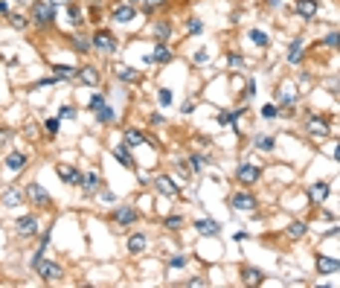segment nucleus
Segmentation results:
<instances>
[{"label": "nucleus", "mask_w": 340, "mask_h": 288, "mask_svg": "<svg viewBox=\"0 0 340 288\" xmlns=\"http://www.w3.org/2000/svg\"><path fill=\"white\" fill-rule=\"evenodd\" d=\"M206 163H209V157H204V154H192V157H189V169L195 172V175H201Z\"/></svg>", "instance_id": "35"}, {"label": "nucleus", "mask_w": 340, "mask_h": 288, "mask_svg": "<svg viewBox=\"0 0 340 288\" xmlns=\"http://www.w3.org/2000/svg\"><path fill=\"white\" fill-rule=\"evenodd\" d=\"M70 44H73V50L76 52H82V55H87V52L93 50V44H90V38H87V35H73V38H70Z\"/></svg>", "instance_id": "27"}, {"label": "nucleus", "mask_w": 340, "mask_h": 288, "mask_svg": "<svg viewBox=\"0 0 340 288\" xmlns=\"http://www.w3.org/2000/svg\"><path fill=\"white\" fill-rule=\"evenodd\" d=\"M111 20H117V23H131V20H137V6H131V3L114 6V9H111Z\"/></svg>", "instance_id": "11"}, {"label": "nucleus", "mask_w": 340, "mask_h": 288, "mask_svg": "<svg viewBox=\"0 0 340 288\" xmlns=\"http://www.w3.org/2000/svg\"><path fill=\"white\" fill-rule=\"evenodd\" d=\"M105 105V93L99 90V93H93L90 99H87V111H96V108H102Z\"/></svg>", "instance_id": "42"}, {"label": "nucleus", "mask_w": 340, "mask_h": 288, "mask_svg": "<svg viewBox=\"0 0 340 288\" xmlns=\"http://www.w3.org/2000/svg\"><path fill=\"white\" fill-rule=\"evenodd\" d=\"M250 41H253L256 47H268V35L262 32V29H250Z\"/></svg>", "instance_id": "41"}, {"label": "nucleus", "mask_w": 340, "mask_h": 288, "mask_svg": "<svg viewBox=\"0 0 340 288\" xmlns=\"http://www.w3.org/2000/svg\"><path fill=\"white\" fill-rule=\"evenodd\" d=\"M26 163H29V157H26L23 152H12L9 157H6V169L9 172H23Z\"/></svg>", "instance_id": "20"}, {"label": "nucleus", "mask_w": 340, "mask_h": 288, "mask_svg": "<svg viewBox=\"0 0 340 288\" xmlns=\"http://www.w3.org/2000/svg\"><path fill=\"white\" fill-rule=\"evenodd\" d=\"M50 3H52V6H67L70 0H50Z\"/></svg>", "instance_id": "58"}, {"label": "nucleus", "mask_w": 340, "mask_h": 288, "mask_svg": "<svg viewBox=\"0 0 340 288\" xmlns=\"http://www.w3.org/2000/svg\"><path fill=\"white\" fill-rule=\"evenodd\" d=\"M253 146L259 149V152H273V149H276V137L273 134H256Z\"/></svg>", "instance_id": "26"}, {"label": "nucleus", "mask_w": 340, "mask_h": 288, "mask_svg": "<svg viewBox=\"0 0 340 288\" xmlns=\"http://www.w3.org/2000/svg\"><path fill=\"white\" fill-rule=\"evenodd\" d=\"M326 47H329V50H338V32H335V29L326 35Z\"/></svg>", "instance_id": "51"}, {"label": "nucleus", "mask_w": 340, "mask_h": 288, "mask_svg": "<svg viewBox=\"0 0 340 288\" xmlns=\"http://www.w3.org/2000/svg\"><path fill=\"white\" fill-rule=\"evenodd\" d=\"M93 114H96V122H99V125H114V122H117V111H114L108 102H105L102 108H96Z\"/></svg>", "instance_id": "23"}, {"label": "nucleus", "mask_w": 340, "mask_h": 288, "mask_svg": "<svg viewBox=\"0 0 340 288\" xmlns=\"http://www.w3.org/2000/svg\"><path fill=\"white\" fill-rule=\"evenodd\" d=\"M55 175H58L67 187H79V184H82V172L76 169V166H70V163H58V166H55Z\"/></svg>", "instance_id": "10"}, {"label": "nucleus", "mask_w": 340, "mask_h": 288, "mask_svg": "<svg viewBox=\"0 0 340 288\" xmlns=\"http://www.w3.org/2000/svg\"><path fill=\"white\" fill-rule=\"evenodd\" d=\"M67 15H70V23H73V26H82V23H85V15H82V9H79L76 3H67Z\"/></svg>", "instance_id": "36"}, {"label": "nucleus", "mask_w": 340, "mask_h": 288, "mask_svg": "<svg viewBox=\"0 0 340 288\" xmlns=\"http://www.w3.org/2000/svg\"><path fill=\"white\" fill-rule=\"evenodd\" d=\"M279 117V105H265V108H262V119H276Z\"/></svg>", "instance_id": "47"}, {"label": "nucleus", "mask_w": 340, "mask_h": 288, "mask_svg": "<svg viewBox=\"0 0 340 288\" xmlns=\"http://www.w3.org/2000/svg\"><path fill=\"white\" fill-rule=\"evenodd\" d=\"M58 119H76V108L73 105H61L58 108Z\"/></svg>", "instance_id": "48"}, {"label": "nucleus", "mask_w": 340, "mask_h": 288, "mask_svg": "<svg viewBox=\"0 0 340 288\" xmlns=\"http://www.w3.org/2000/svg\"><path fill=\"white\" fill-rule=\"evenodd\" d=\"M256 96V79H247V85H244V93H241V102H250Z\"/></svg>", "instance_id": "43"}, {"label": "nucleus", "mask_w": 340, "mask_h": 288, "mask_svg": "<svg viewBox=\"0 0 340 288\" xmlns=\"http://www.w3.org/2000/svg\"><path fill=\"white\" fill-rule=\"evenodd\" d=\"M308 233V227H306V221H294V224H288V239H303Z\"/></svg>", "instance_id": "34"}, {"label": "nucleus", "mask_w": 340, "mask_h": 288, "mask_svg": "<svg viewBox=\"0 0 340 288\" xmlns=\"http://www.w3.org/2000/svg\"><path fill=\"white\" fill-rule=\"evenodd\" d=\"M26 198L35 204V207H41V210H52V198H50V192L41 187V184H26Z\"/></svg>", "instance_id": "8"}, {"label": "nucleus", "mask_w": 340, "mask_h": 288, "mask_svg": "<svg viewBox=\"0 0 340 288\" xmlns=\"http://www.w3.org/2000/svg\"><path fill=\"white\" fill-rule=\"evenodd\" d=\"M186 32L189 35H201V32H204V20H201V17H189V20H186Z\"/></svg>", "instance_id": "37"}, {"label": "nucleus", "mask_w": 340, "mask_h": 288, "mask_svg": "<svg viewBox=\"0 0 340 288\" xmlns=\"http://www.w3.org/2000/svg\"><path fill=\"white\" fill-rule=\"evenodd\" d=\"M29 20H32L38 29H50L52 20H55V6L50 0H32V12H29Z\"/></svg>", "instance_id": "1"}, {"label": "nucleus", "mask_w": 340, "mask_h": 288, "mask_svg": "<svg viewBox=\"0 0 340 288\" xmlns=\"http://www.w3.org/2000/svg\"><path fill=\"white\" fill-rule=\"evenodd\" d=\"M236 181H238L244 189H250V187H256V184L262 181V169H259V166H253V163H241V166L236 169Z\"/></svg>", "instance_id": "4"}, {"label": "nucleus", "mask_w": 340, "mask_h": 288, "mask_svg": "<svg viewBox=\"0 0 340 288\" xmlns=\"http://www.w3.org/2000/svg\"><path fill=\"white\" fill-rule=\"evenodd\" d=\"M314 3H320V0H314Z\"/></svg>", "instance_id": "61"}, {"label": "nucleus", "mask_w": 340, "mask_h": 288, "mask_svg": "<svg viewBox=\"0 0 340 288\" xmlns=\"http://www.w3.org/2000/svg\"><path fill=\"white\" fill-rule=\"evenodd\" d=\"M76 79H79V82H85V85H90V87H96L102 76H99V70H96V67H79Z\"/></svg>", "instance_id": "22"}, {"label": "nucleus", "mask_w": 340, "mask_h": 288, "mask_svg": "<svg viewBox=\"0 0 340 288\" xmlns=\"http://www.w3.org/2000/svg\"><path fill=\"white\" fill-rule=\"evenodd\" d=\"M0 15H9V6L6 3H0Z\"/></svg>", "instance_id": "59"}, {"label": "nucleus", "mask_w": 340, "mask_h": 288, "mask_svg": "<svg viewBox=\"0 0 340 288\" xmlns=\"http://www.w3.org/2000/svg\"><path fill=\"white\" fill-rule=\"evenodd\" d=\"M180 224H183V216H169V219L163 221V227H166V230H177Z\"/></svg>", "instance_id": "49"}, {"label": "nucleus", "mask_w": 340, "mask_h": 288, "mask_svg": "<svg viewBox=\"0 0 340 288\" xmlns=\"http://www.w3.org/2000/svg\"><path fill=\"white\" fill-rule=\"evenodd\" d=\"M195 230L201 233V236H218V230H221V224L212 219H198L195 221Z\"/></svg>", "instance_id": "21"}, {"label": "nucleus", "mask_w": 340, "mask_h": 288, "mask_svg": "<svg viewBox=\"0 0 340 288\" xmlns=\"http://www.w3.org/2000/svg\"><path fill=\"white\" fill-rule=\"evenodd\" d=\"M303 55H306V44H303V38H294L288 44V52H285V58H288L291 67H297L300 61H303Z\"/></svg>", "instance_id": "15"}, {"label": "nucleus", "mask_w": 340, "mask_h": 288, "mask_svg": "<svg viewBox=\"0 0 340 288\" xmlns=\"http://www.w3.org/2000/svg\"><path fill=\"white\" fill-rule=\"evenodd\" d=\"M218 125H236V119H238V111H221L218 114Z\"/></svg>", "instance_id": "38"}, {"label": "nucleus", "mask_w": 340, "mask_h": 288, "mask_svg": "<svg viewBox=\"0 0 340 288\" xmlns=\"http://www.w3.org/2000/svg\"><path fill=\"white\" fill-rule=\"evenodd\" d=\"M79 189H82L85 195H96V192L102 189V175H99V172H87V175H82Z\"/></svg>", "instance_id": "12"}, {"label": "nucleus", "mask_w": 340, "mask_h": 288, "mask_svg": "<svg viewBox=\"0 0 340 288\" xmlns=\"http://www.w3.org/2000/svg\"><path fill=\"white\" fill-rule=\"evenodd\" d=\"M152 122H154V125H163V122H166V117H163V114H152Z\"/></svg>", "instance_id": "54"}, {"label": "nucleus", "mask_w": 340, "mask_h": 288, "mask_svg": "<svg viewBox=\"0 0 340 288\" xmlns=\"http://www.w3.org/2000/svg\"><path fill=\"white\" fill-rule=\"evenodd\" d=\"M317 271H320V277H335L340 271V262L335 256H317Z\"/></svg>", "instance_id": "17"}, {"label": "nucleus", "mask_w": 340, "mask_h": 288, "mask_svg": "<svg viewBox=\"0 0 340 288\" xmlns=\"http://www.w3.org/2000/svg\"><path fill=\"white\" fill-rule=\"evenodd\" d=\"M9 140H12V131H0V143H3V146H6Z\"/></svg>", "instance_id": "55"}, {"label": "nucleus", "mask_w": 340, "mask_h": 288, "mask_svg": "<svg viewBox=\"0 0 340 288\" xmlns=\"http://www.w3.org/2000/svg\"><path fill=\"white\" fill-rule=\"evenodd\" d=\"M180 187H183V184H177L169 175H157V178H154V189H157L160 195H166V198H177V195H180Z\"/></svg>", "instance_id": "9"}, {"label": "nucleus", "mask_w": 340, "mask_h": 288, "mask_svg": "<svg viewBox=\"0 0 340 288\" xmlns=\"http://www.w3.org/2000/svg\"><path fill=\"white\" fill-rule=\"evenodd\" d=\"M99 198H102L105 204H114V201H117V195H114L111 189H99Z\"/></svg>", "instance_id": "52"}, {"label": "nucleus", "mask_w": 340, "mask_h": 288, "mask_svg": "<svg viewBox=\"0 0 340 288\" xmlns=\"http://www.w3.org/2000/svg\"><path fill=\"white\" fill-rule=\"evenodd\" d=\"M169 268H171V271H177V268H186V254L169 256Z\"/></svg>", "instance_id": "40"}, {"label": "nucleus", "mask_w": 340, "mask_h": 288, "mask_svg": "<svg viewBox=\"0 0 340 288\" xmlns=\"http://www.w3.org/2000/svg\"><path fill=\"white\" fill-rule=\"evenodd\" d=\"M317 6L320 3H314V0H297L294 3V12L303 17V20H314L317 17Z\"/></svg>", "instance_id": "16"}, {"label": "nucleus", "mask_w": 340, "mask_h": 288, "mask_svg": "<svg viewBox=\"0 0 340 288\" xmlns=\"http://www.w3.org/2000/svg\"><path fill=\"white\" fill-rule=\"evenodd\" d=\"M306 131L314 137V140H320V143H323L326 137H332V131H329V122H326L320 114H308V119H306Z\"/></svg>", "instance_id": "7"}, {"label": "nucleus", "mask_w": 340, "mask_h": 288, "mask_svg": "<svg viewBox=\"0 0 340 288\" xmlns=\"http://www.w3.org/2000/svg\"><path fill=\"white\" fill-rule=\"evenodd\" d=\"M308 198H311V204H323L326 198H329V184L326 181H317V184H311V189H308Z\"/></svg>", "instance_id": "25"}, {"label": "nucleus", "mask_w": 340, "mask_h": 288, "mask_svg": "<svg viewBox=\"0 0 340 288\" xmlns=\"http://www.w3.org/2000/svg\"><path fill=\"white\" fill-rule=\"evenodd\" d=\"M227 67H230V70H241V67H244V55H241V52H230V55H227Z\"/></svg>", "instance_id": "39"}, {"label": "nucleus", "mask_w": 340, "mask_h": 288, "mask_svg": "<svg viewBox=\"0 0 340 288\" xmlns=\"http://www.w3.org/2000/svg\"><path fill=\"white\" fill-rule=\"evenodd\" d=\"M241 277H244V283H247V286H250V283H253V286H262V283H265V274L259 271V268H244Z\"/></svg>", "instance_id": "31"}, {"label": "nucleus", "mask_w": 340, "mask_h": 288, "mask_svg": "<svg viewBox=\"0 0 340 288\" xmlns=\"http://www.w3.org/2000/svg\"><path fill=\"white\" fill-rule=\"evenodd\" d=\"M171 58V50L166 47V41H154V52H152V61H157V64H169Z\"/></svg>", "instance_id": "19"}, {"label": "nucleus", "mask_w": 340, "mask_h": 288, "mask_svg": "<svg viewBox=\"0 0 340 288\" xmlns=\"http://www.w3.org/2000/svg\"><path fill=\"white\" fill-rule=\"evenodd\" d=\"M152 29H154V38H157V41H169V35H171V23H169V20H157Z\"/></svg>", "instance_id": "30"}, {"label": "nucleus", "mask_w": 340, "mask_h": 288, "mask_svg": "<svg viewBox=\"0 0 340 288\" xmlns=\"http://www.w3.org/2000/svg\"><path fill=\"white\" fill-rule=\"evenodd\" d=\"M76 73H79V67H64V64H55L52 67V76L61 82V79H76Z\"/></svg>", "instance_id": "33"}, {"label": "nucleus", "mask_w": 340, "mask_h": 288, "mask_svg": "<svg viewBox=\"0 0 340 288\" xmlns=\"http://www.w3.org/2000/svg\"><path fill=\"white\" fill-rule=\"evenodd\" d=\"M268 6H271V9H279V6H282V0H268Z\"/></svg>", "instance_id": "57"}, {"label": "nucleus", "mask_w": 340, "mask_h": 288, "mask_svg": "<svg viewBox=\"0 0 340 288\" xmlns=\"http://www.w3.org/2000/svg\"><path fill=\"white\" fill-rule=\"evenodd\" d=\"M20 201H23V192H20V189H17L15 184H9V187L0 192V204H3L6 210H15V207H17Z\"/></svg>", "instance_id": "13"}, {"label": "nucleus", "mask_w": 340, "mask_h": 288, "mask_svg": "<svg viewBox=\"0 0 340 288\" xmlns=\"http://www.w3.org/2000/svg\"><path fill=\"white\" fill-rule=\"evenodd\" d=\"M90 44H93V50H99L102 55H114L117 52V38L108 32V29H96L93 38H90Z\"/></svg>", "instance_id": "3"}, {"label": "nucleus", "mask_w": 340, "mask_h": 288, "mask_svg": "<svg viewBox=\"0 0 340 288\" xmlns=\"http://www.w3.org/2000/svg\"><path fill=\"white\" fill-rule=\"evenodd\" d=\"M15 230H17V236H23V239H29L38 233V219L35 216H20V219L15 221Z\"/></svg>", "instance_id": "14"}, {"label": "nucleus", "mask_w": 340, "mask_h": 288, "mask_svg": "<svg viewBox=\"0 0 340 288\" xmlns=\"http://www.w3.org/2000/svg\"><path fill=\"white\" fill-rule=\"evenodd\" d=\"M206 61H209V52H206V50H198V52H195V58H192L195 67H201V64H206Z\"/></svg>", "instance_id": "50"}, {"label": "nucleus", "mask_w": 340, "mask_h": 288, "mask_svg": "<svg viewBox=\"0 0 340 288\" xmlns=\"http://www.w3.org/2000/svg\"><path fill=\"white\" fill-rule=\"evenodd\" d=\"M137 219H140V213H137L134 204H122V207H117V210H111V221L119 224V227H131Z\"/></svg>", "instance_id": "6"}, {"label": "nucleus", "mask_w": 340, "mask_h": 288, "mask_svg": "<svg viewBox=\"0 0 340 288\" xmlns=\"http://www.w3.org/2000/svg\"><path fill=\"white\" fill-rule=\"evenodd\" d=\"M186 286H192V288H201V286H206V280H204V277H195V280H189Z\"/></svg>", "instance_id": "53"}, {"label": "nucleus", "mask_w": 340, "mask_h": 288, "mask_svg": "<svg viewBox=\"0 0 340 288\" xmlns=\"http://www.w3.org/2000/svg\"><path fill=\"white\" fill-rule=\"evenodd\" d=\"M114 73H117L119 82H125V85H137V82H140V70L128 67V64H117V67H114Z\"/></svg>", "instance_id": "18"}, {"label": "nucleus", "mask_w": 340, "mask_h": 288, "mask_svg": "<svg viewBox=\"0 0 340 288\" xmlns=\"http://www.w3.org/2000/svg\"><path fill=\"white\" fill-rule=\"evenodd\" d=\"M125 248H128V254H143V251H146V236H143V233H134V236H128Z\"/></svg>", "instance_id": "29"}, {"label": "nucleus", "mask_w": 340, "mask_h": 288, "mask_svg": "<svg viewBox=\"0 0 340 288\" xmlns=\"http://www.w3.org/2000/svg\"><path fill=\"white\" fill-rule=\"evenodd\" d=\"M230 207L236 213H253L256 207H259V201H256V195H250V189H241V192L230 195Z\"/></svg>", "instance_id": "5"}, {"label": "nucleus", "mask_w": 340, "mask_h": 288, "mask_svg": "<svg viewBox=\"0 0 340 288\" xmlns=\"http://www.w3.org/2000/svg\"><path fill=\"white\" fill-rule=\"evenodd\" d=\"M111 154H114V157L119 160V166H125V169H131V172L137 169L134 160H131V152H128V146H114V149H111Z\"/></svg>", "instance_id": "24"}, {"label": "nucleus", "mask_w": 340, "mask_h": 288, "mask_svg": "<svg viewBox=\"0 0 340 288\" xmlns=\"http://www.w3.org/2000/svg\"><path fill=\"white\" fill-rule=\"evenodd\" d=\"M58 122H61V119H58V117H52V119H44V131H47V134H50V137H55V134H58Z\"/></svg>", "instance_id": "45"}, {"label": "nucleus", "mask_w": 340, "mask_h": 288, "mask_svg": "<svg viewBox=\"0 0 340 288\" xmlns=\"http://www.w3.org/2000/svg\"><path fill=\"white\" fill-rule=\"evenodd\" d=\"M169 0H143V9L146 12H157V9H163Z\"/></svg>", "instance_id": "46"}, {"label": "nucleus", "mask_w": 340, "mask_h": 288, "mask_svg": "<svg viewBox=\"0 0 340 288\" xmlns=\"http://www.w3.org/2000/svg\"><path fill=\"white\" fill-rule=\"evenodd\" d=\"M32 271L38 274L41 280H47V283H58V280L64 277V268H61L58 262H50V259H44V256H41V259H38V262L32 265Z\"/></svg>", "instance_id": "2"}, {"label": "nucleus", "mask_w": 340, "mask_h": 288, "mask_svg": "<svg viewBox=\"0 0 340 288\" xmlns=\"http://www.w3.org/2000/svg\"><path fill=\"white\" fill-rule=\"evenodd\" d=\"M233 239H236V242H244V239H247V233H244V230H238V233H233Z\"/></svg>", "instance_id": "56"}, {"label": "nucleus", "mask_w": 340, "mask_h": 288, "mask_svg": "<svg viewBox=\"0 0 340 288\" xmlns=\"http://www.w3.org/2000/svg\"><path fill=\"white\" fill-rule=\"evenodd\" d=\"M9 26L20 32V29H26V26H29V17L20 15V12H9Z\"/></svg>", "instance_id": "32"}, {"label": "nucleus", "mask_w": 340, "mask_h": 288, "mask_svg": "<svg viewBox=\"0 0 340 288\" xmlns=\"http://www.w3.org/2000/svg\"><path fill=\"white\" fill-rule=\"evenodd\" d=\"M157 102H160L163 108H169V105H171V90H169V87H160V90H157Z\"/></svg>", "instance_id": "44"}, {"label": "nucleus", "mask_w": 340, "mask_h": 288, "mask_svg": "<svg viewBox=\"0 0 340 288\" xmlns=\"http://www.w3.org/2000/svg\"><path fill=\"white\" fill-rule=\"evenodd\" d=\"M125 3H131V6H140V3H143V0H125Z\"/></svg>", "instance_id": "60"}, {"label": "nucleus", "mask_w": 340, "mask_h": 288, "mask_svg": "<svg viewBox=\"0 0 340 288\" xmlns=\"http://www.w3.org/2000/svg\"><path fill=\"white\" fill-rule=\"evenodd\" d=\"M146 143V134L140 131V128H125V146L128 149H137V146H143Z\"/></svg>", "instance_id": "28"}]
</instances>
